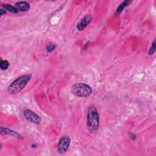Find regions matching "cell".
Returning <instances> with one entry per match:
<instances>
[{
	"label": "cell",
	"mask_w": 156,
	"mask_h": 156,
	"mask_svg": "<svg viewBox=\"0 0 156 156\" xmlns=\"http://www.w3.org/2000/svg\"><path fill=\"white\" fill-rule=\"evenodd\" d=\"M31 75L24 74L14 80L8 87L7 91L9 93L15 94L20 93L30 80Z\"/></svg>",
	"instance_id": "1"
},
{
	"label": "cell",
	"mask_w": 156,
	"mask_h": 156,
	"mask_svg": "<svg viewBox=\"0 0 156 156\" xmlns=\"http://www.w3.org/2000/svg\"><path fill=\"white\" fill-rule=\"evenodd\" d=\"M99 122V116L96 107L93 105L90 106L87 112V124L88 129L91 131L98 130Z\"/></svg>",
	"instance_id": "2"
},
{
	"label": "cell",
	"mask_w": 156,
	"mask_h": 156,
	"mask_svg": "<svg viewBox=\"0 0 156 156\" xmlns=\"http://www.w3.org/2000/svg\"><path fill=\"white\" fill-rule=\"evenodd\" d=\"M71 92L79 97H87L92 93L90 86L84 83H77L71 87Z\"/></svg>",
	"instance_id": "3"
},
{
	"label": "cell",
	"mask_w": 156,
	"mask_h": 156,
	"mask_svg": "<svg viewBox=\"0 0 156 156\" xmlns=\"http://www.w3.org/2000/svg\"><path fill=\"white\" fill-rule=\"evenodd\" d=\"M71 139L68 135L63 136L60 138L59 140L58 146H57V150L58 152L60 154H63L66 152L69 146Z\"/></svg>",
	"instance_id": "4"
},
{
	"label": "cell",
	"mask_w": 156,
	"mask_h": 156,
	"mask_svg": "<svg viewBox=\"0 0 156 156\" xmlns=\"http://www.w3.org/2000/svg\"><path fill=\"white\" fill-rule=\"evenodd\" d=\"M23 115L24 118L29 122L36 124H39L41 122V118L40 117L36 114L34 112L26 109L23 112Z\"/></svg>",
	"instance_id": "5"
},
{
	"label": "cell",
	"mask_w": 156,
	"mask_h": 156,
	"mask_svg": "<svg viewBox=\"0 0 156 156\" xmlns=\"http://www.w3.org/2000/svg\"><path fill=\"white\" fill-rule=\"evenodd\" d=\"M92 20V16L90 14L85 15L77 24V29L79 30H83L91 21Z\"/></svg>",
	"instance_id": "6"
},
{
	"label": "cell",
	"mask_w": 156,
	"mask_h": 156,
	"mask_svg": "<svg viewBox=\"0 0 156 156\" xmlns=\"http://www.w3.org/2000/svg\"><path fill=\"white\" fill-rule=\"evenodd\" d=\"M15 8L21 12H26L30 9V5L26 1H18L15 5Z\"/></svg>",
	"instance_id": "7"
},
{
	"label": "cell",
	"mask_w": 156,
	"mask_h": 156,
	"mask_svg": "<svg viewBox=\"0 0 156 156\" xmlns=\"http://www.w3.org/2000/svg\"><path fill=\"white\" fill-rule=\"evenodd\" d=\"M1 134H6V135H11L13 137H16L18 138H21L22 136L20 134H19L18 133H17L16 132H15L12 130L9 129L7 128H5L3 127H1Z\"/></svg>",
	"instance_id": "8"
},
{
	"label": "cell",
	"mask_w": 156,
	"mask_h": 156,
	"mask_svg": "<svg viewBox=\"0 0 156 156\" xmlns=\"http://www.w3.org/2000/svg\"><path fill=\"white\" fill-rule=\"evenodd\" d=\"M132 1L130 0H127V1H123L122 3L120 4V5L118 6V7L116 9V12H115V14L116 15H120V13L122 12V10H124V9L130 3H131Z\"/></svg>",
	"instance_id": "9"
},
{
	"label": "cell",
	"mask_w": 156,
	"mask_h": 156,
	"mask_svg": "<svg viewBox=\"0 0 156 156\" xmlns=\"http://www.w3.org/2000/svg\"><path fill=\"white\" fill-rule=\"evenodd\" d=\"M1 6L5 9V10H8L9 12H11V13H17L18 12V10L15 8V7H13L12 6V5L10 4H2Z\"/></svg>",
	"instance_id": "10"
},
{
	"label": "cell",
	"mask_w": 156,
	"mask_h": 156,
	"mask_svg": "<svg viewBox=\"0 0 156 156\" xmlns=\"http://www.w3.org/2000/svg\"><path fill=\"white\" fill-rule=\"evenodd\" d=\"M9 66V62L7 60H2L1 62V63H0V67L1 68V69L2 70H5L8 68Z\"/></svg>",
	"instance_id": "11"
},
{
	"label": "cell",
	"mask_w": 156,
	"mask_h": 156,
	"mask_svg": "<svg viewBox=\"0 0 156 156\" xmlns=\"http://www.w3.org/2000/svg\"><path fill=\"white\" fill-rule=\"evenodd\" d=\"M56 46L54 44H52V43H49L48 44L46 47V51L47 52H50L51 51H52L53 50L55 49Z\"/></svg>",
	"instance_id": "12"
},
{
	"label": "cell",
	"mask_w": 156,
	"mask_h": 156,
	"mask_svg": "<svg viewBox=\"0 0 156 156\" xmlns=\"http://www.w3.org/2000/svg\"><path fill=\"white\" fill-rule=\"evenodd\" d=\"M155 51V40H154L152 43L151 47L149 50V55H152Z\"/></svg>",
	"instance_id": "13"
},
{
	"label": "cell",
	"mask_w": 156,
	"mask_h": 156,
	"mask_svg": "<svg viewBox=\"0 0 156 156\" xmlns=\"http://www.w3.org/2000/svg\"><path fill=\"white\" fill-rule=\"evenodd\" d=\"M0 11H1V16H2L3 15H4V14L6 13L5 10H4V9H1L0 10Z\"/></svg>",
	"instance_id": "14"
}]
</instances>
